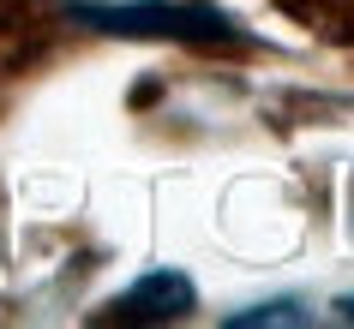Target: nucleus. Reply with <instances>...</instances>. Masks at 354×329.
I'll list each match as a JSON object with an SVG mask.
<instances>
[{"instance_id": "obj_1", "label": "nucleus", "mask_w": 354, "mask_h": 329, "mask_svg": "<svg viewBox=\"0 0 354 329\" xmlns=\"http://www.w3.org/2000/svg\"><path fill=\"white\" fill-rule=\"evenodd\" d=\"M78 24L102 37H162V42H234V19L210 0H73Z\"/></svg>"}, {"instance_id": "obj_2", "label": "nucleus", "mask_w": 354, "mask_h": 329, "mask_svg": "<svg viewBox=\"0 0 354 329\" xmlns=\"http://www.w3.org/2000/svg\"><path fill=\"white\" fill-rule=\"evenodd\" d=\"M187 311H192V281L180 270H150L109 306V317H127V323H168V317H187Z\"/></svg>"}, {"instance_id": "obj_3", "label": "nucleus", "mask_w": 354, "mask_h": 329, "mask_svg": "<svg viewBox=\"0 0 354 329\" xmlns=\"http://www.w3.org/2000/svg\"><path fill=\"white\" fill-rule=\"evenodd\" d=\"M234 329H264V323H313V306L306 299H264V306H246L228 317Z\"/></svg>"}, {"instance_id": "obj_4", "label": "nucleus", "mask_w": 354, "mask_h": 329, "mask_svg": "<svg viewBox=\"0 0 354 329\" xmlns=\"http://www.w3.org/2000/svg\"><path fill=\"white\" fill-rule=\"evenodd\" d=\"M336 317H342V323H354V293L342 299V306H336Z\"/></svg>"}]
</instances>
